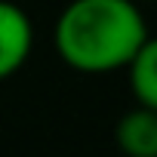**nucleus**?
Instances as JSON below:
<instances>
[{
    "instance_id": "1",
    "label": "nucleus",
    "mask_w": 157,
    "mask_h": 157,
    "mask_svg": "<svg viewBox=\"0 0 157 157\" xmlns=\"http://www.w3.org/2000/svg\"><path fill=\"white\" fill-rule=\"evenodd\" d=\"M145 37L136 0H71L56 22V49L80 74L126 68Z\"/></svg>"
},
{
    "instance_id": "2",
    "label": "nucleus",
    "mask_w": 157,
    "mask_h": 157,
    "mask_svg": "<svg viewBox=\"0 0 157 157\" xmlns=\"http://www.w3.org/2000/svg\"><path fill=\"white\" fill-rule=\"evenodd\" d=\"M31 19L10 0H0V80L16 74L31 56Z\"/></svg>"
},
{
    "instance_id": "3",
    "label": "nucleus",
    "mask_w": 157,
    "mask_h": 157,
    "mask_svg": "<svg viewBox=\"0 0 157 157\" xmlns=\"http://www.w3.org/2000/svg\"><path fill=\"white\" fill-rule=\"evenodd\" d=\"M114 142L126 157H157V108L136 105L114 126Z\"/></svg>"
},
{
    "instance_id": "4",
    "label": "nucleus",
    "mask_w": 157,
    "mask_h": 157,
    "mask_svg": "<svg viewBox=\"0 0 157 157\" xmlns=\"http://www.w3.org/2000/svg\"><path fill=\"white\" fill-rule=\"evenodd\" d=\"M129 71V90L139 105L157 108V37H145L136 56L126 65Z\"/></svg>"
}]
</instances>
